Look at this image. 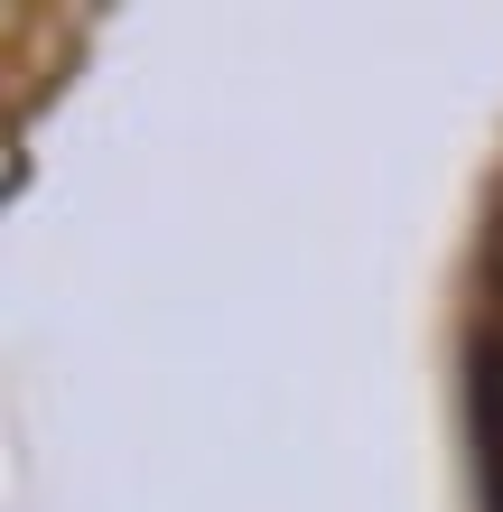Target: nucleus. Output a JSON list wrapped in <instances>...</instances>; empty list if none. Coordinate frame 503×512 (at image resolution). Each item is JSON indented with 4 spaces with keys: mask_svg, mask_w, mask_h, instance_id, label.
<instances>
[{
    "mask_svg": "<svg viewBox=\"0 0 503 512\" xmlns=\"http://www.w3.org/2000/svg\"><path fill=\"white\" fill-rule=\"evenodd\" d=\"M476 419H485V438H494V457H503V345L476 354Z\"/></svg>",
    "mask_w": 503,
    "mask_h": 512,
    "instance_id": "f257e3e1",
    "label": "nucleus"
},
{
    "mask_svg": "<svg viewBox=\"0 0 503 512\" xmlns=\"http://www.w3.org/2000/svg\"><path fill=\"white\" fill-rule=\"evenodd\" d=\"M494 280H503V224H494Z\"/></svg>",
    "mask_w": 503,
    "mask_h": 512,
    "instance_id": "f03ea898",
    "label": "nucleus"
},
{
    "mask_svg": "<svg viewBox=\"0 0 503 512\" xmlns=\"http://www.w3.org/2000/svg\"><path fill=\"white\" fill-rule=\"evenodd\" d=\"M494 512H503V466H494Z\"/></svg>",
    "mask_w": 503,
    "mask_h": 512,
    "instance_id": "7ed1b4c3",
    "label": "nucleus"
}]
</instances>
